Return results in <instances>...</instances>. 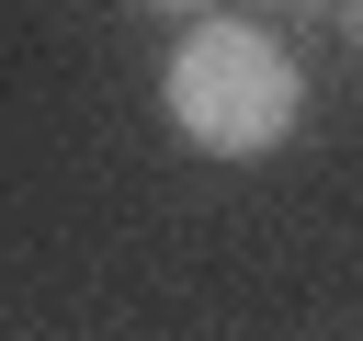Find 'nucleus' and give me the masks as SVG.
<instances>
[{
	"label": "nucleus",
	"instance_id": "nucleus-1",
	"mask_svg": "<svg viewBox=\"0 0 363 341\" xmlns=\"http://www.w3.org/2000/svg\"><path fill=\"white\" fill-rule=\"evenodd\" d=\"M159 102H170V125H182L193 148H216V159H261V148L295 136V114H306V68H295L261 23H193V34L170 45V68H159Z\"/></svg>",
	"mask_w": 363,
	"mask_h": 341
},
{
	"label": "nucleus",
	"instance_id": "nucleus-4",
	"mask_svg": "<svg viewBox=\"0 0 363 341\" xmlns=\"http://www.w3.org/2000/svg\"><path fill=\"white\" fill-rule=\"evenodd\" d=\"M340 23H352V45H363V0H340Z\"/></svg>",
	"mask_w": 363,
	"mask_h": 341
},
{
	"label": "nucleus",
	"instance_id": "nucleus-2",
	"mask_svg": "<svg viewBox=\"0 0 363 341\" xmlns=\"http://www.w3.org/2000/svg\"><path fill=\"white\" fill-rule=\"evenodd\" d=\"M272 23H318V11H340V0H261Z\"/></svg>",
	"mask_w": 363,
	"mask_h": 341
},
{
	"label": "nucleus",
	"instance_id": "nucleus-3",
	"mask_svg": "<svg viewBox=\"0 0 363 341\" xmlns=\"http://www.w3.org/2000/svg\"><path fill=\"white\" fill-rule=\"evenodd\" d=\"M147 11H182V23H193V11H204V0H147Z\"/></svg>",
	"mask_w": 363,
	"mask_h": 341
}]
</instances>
